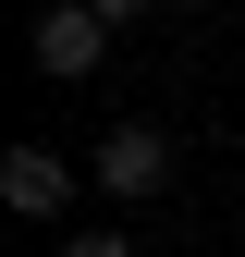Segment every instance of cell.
Instances as JSON below:
<instances>
[{"label": "cell", "mask_w": 245, "mask_h": 257, "mask_svg": "<svg viewBox=\"0 0 245 257\" xmlns=\"http://www.w3.org/2000/svg\"><path fill=\"white\" fill-rule=\"evenodd\" d=\"M86 172H98L122 208H147V196H172V135H160V122H110Z\"/></svg>", "instance_id": "6da1fadb"}, {"label": "cell", "mask_w": 245, "mask_h": 257, "mask_svg": "<svg viewBox=\"0 0 245 257\" xmlns=\"http://www.w3.org/2000/svg\"><path fill=\"white\" fill-rule=\"evenodd\" d=\"M25 61H37L49 86H86V74L110 61V25L86 13V0H49V13H37V37H25Z\"/></svg>", "instance_id": "7a4b0ae2"}, {"label": "cell", "mask_w": 245, "mask_h": 257, "mask_svg": "<svg viewBox=\"0 0 245 257\" xmlns=\"http://www.w3.org/2000/svg\"><path fill=\"white\" fill-rule=\"evenodd\" d=\"M0 208H13V220H61V208H74V159H61V147H13V159H0Z\"/></svg>", "instance_id": "3957f363"}, {"label": "cell", "mask_w": 245, "mask_h": 257, "mask_svg": "<svg viewBox=\"0 0 245 257\" xmlns=\"http://www.w3.org/2000/svg\"><path fill=\"white\" fill-rule=\"evenodd\" d=\"M86 13H98V25H147L160 0H86Z\"/></svg>", "instance_id": "277c9868"}, {"label": "cell", "mask_w": 245, "mask_h": 257, "mask_svg": "<svg viewBox=\"0 0 245 257\" xmlns=\"http://www.w3.org/2000/svg\"><path fill=\"white\" fill-rule=\"evenodd\" d=\"M61 257H135V245H122V233H74Z\"/></svg>", "instance_id": "5b68a950"}]
</instances>
